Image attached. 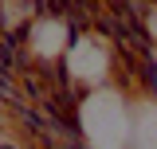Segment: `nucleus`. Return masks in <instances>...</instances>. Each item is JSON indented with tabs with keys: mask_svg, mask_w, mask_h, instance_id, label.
I'll return each instance as SVG.
<instances>
[{
	"mask_svg": "<svg viewBox=\"0 0 157 149\" xmlns=\"http://www.w3.org/2000/svg\"><path fill=\"white\" fill-rule=\"evenodd\" d=\"M78 122H82L86 145H94V149H130L134 114L126 106L122 90H114V86L86 90L82 106H78Z\"/></svg>",
	"mask_w": 157,
	"mask_h": 149,
	"instance_id": "f257e3e1",
	"label": "nucleus"
},
{
	"mask_svg": "<svg viewBox=\"0 0 157 149\" xmlns=\"http://www.w3.org/2000/svg\"><path fill=\"white\" fill-rule=\"evenodd\" d=\"M145 110L134 118V133H130V149H157V106L141 102Z\"/></svg>",
	"mask_w": 157,
	"mask_h": 149,
	"instance_id": "f03ea898",
	"label": "nucleus"
},
{
	"mask_svg": "<svg viewBox=\"0 0 157 149\" xmlns=\"http://www.w3.org/2000/svg\"><path fill=\"white\" fill-rule=\"evenodd\" d=\"M0 149H16V145H0Z\"/></svg>",
	"mask_w": 157,
	"mask_h": 149,
	"instance_id": "7ed1b4c3",
	"label": "nucleus"
}]
</instances>
